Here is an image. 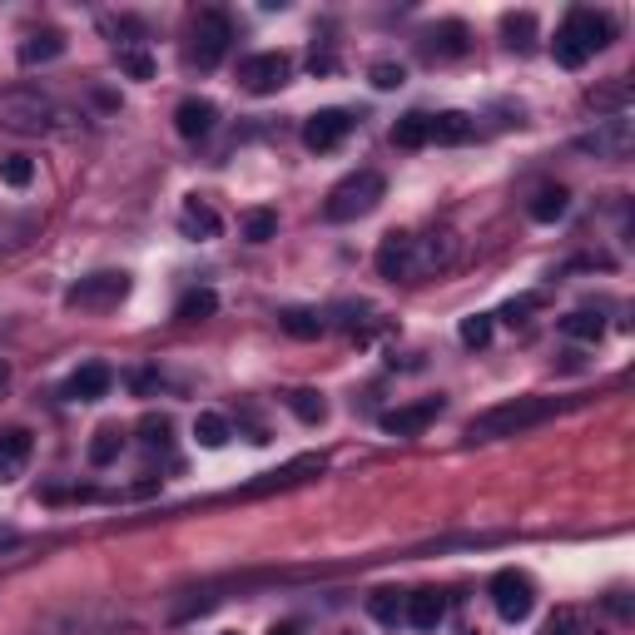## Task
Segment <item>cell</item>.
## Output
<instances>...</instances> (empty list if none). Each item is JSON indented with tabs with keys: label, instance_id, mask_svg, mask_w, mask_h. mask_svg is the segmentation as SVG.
Listing matches in <instances>:
<instances>
[{
	"label": "cell",
	"instance_id": "ee69618b",
	"mask_svg": "<svg viewBox=\"0 0 635 635\" xmlns=\"http://www.w3.org/2000/svg\"><path fill=\"white\" fill-rule=\"evenodd\" d=\"M5 387H10V368H5V358H0V397H5Z\"/></svg>",
	"mask_w": 635,
	"mask_h": 635
},
{
	"label": "cell",
	"instance_id": "d4e9b609",
	"mask_svg": "<svg viewBox=\"0 0 635 635\" xmlns=\"http://www.w3.org/2000/svg\"><path fill=\"white\" fill-rule=\"evenodd\" d=\"M229 437H234V427H229V417H224V412H199V417H194V442H199L204 452L229 447Z\"/></svg>",
	"mask_w": 635,
	"mask_h": 635
},
{
	"label": "cell",
	"instance_id": "74e56055",
	"mask_svg": "<svg viewBox=\"0 0 635 635\" xmlns=\"http://www.w3.org/2000/svg\"><path fill=\"white\" fill-rule=\"evenodd\" d=\"M536 308H541V298H536V293H521V298H511V303L502 308V313H497V318L516 328V323H526V313H536Z\"/></svg>",
	"mask_w": 635,
	"mask_h": 635
},
{
	"label": "cell",
	"instance_id": "7402d4cb",
	"mask_svg": "<svg viewBox=\"0 0 635 635\" xmlns=\"http://www.w3.org/2000/svg\"><path fill=\"white\" fill-rule=\"evenodd\" d=\"M502 40H507V50H516V55H531L536 50V15L531 10L502 15Z\"/></svg>",
	"mask_w": 635,
	"mask_h": 635
},
{
	"label": "cell",
	"instance_id": "7bdbcfd3",
	"mask_svg": "<svg viewBox=\"0 0 635 635\" xmlns=\"http://www.w3.org/2000/svg\"><path fill=\"white\" fill-rule=\"evenodd\" d=\"M268 635H303V626H293V621H283V626H273Z\"/></svg>",
	"mask_w": 635,
	"mask_h": 635
},
{
	"label": "cell",
	"instance_id": "8992f818",
	"mask_svg": "<svg viewBox=\"0 0 635 635\" xmlns=\"http://www.w3.org/2000/svg\"><path fill=\"white\" fill-rule=\"evenodd\" d=\"M487 596H492L497 616L511 621V626H521V621L536 611V586H531V576H526V571H516V566H507V571H497V576H492Z\"/></svg>",
	"mask_w": 635,
	"mask_h": 635
},
{
	"label": "cell",
	"instance_id": "ffe728a7",
	"mask_svg": "<svg viewBox=\"0 0 635 635\" xmlns=\"http://www.w3.org/2000/svg\"><path fill=\"white\" fill-rule=\"evenodd\" d=\"M566 209H571V194H566L561 184H541V189L531 194V204H526V214H531L536 224H556V219H566Z\"/></svg>",
	"mask_w": 635,
	"mask_h": 635
},
{
	"label": "cell",
	"instance_id": "836d02e7",
	"mask_svg": "<svg viewBox=\"0 0 635 635\" xmlns=\"http://www.w3.org/2000/svg\"><path fill=\"white\" fill-rule=\"evenodd\" d=\"M273 234H278V214L273 209H249L244 214V239L249 244H268Z\"/></svg>",
	"mask_w": 635,
	"mask_h": 635
},
{
	"label": "cell",
	"instance_id": "f546056e",
	"mask_svg": "<svg viewBox=\"0 0 635 635\" xmlns=\"http://www.w3.org/2000/svg\"><path fill=\"white\" fill-rule=\"evenodd\" d=\"M561 333H566V338H576V343H601L606 318H601V313H591V308H576V313H566V318H561Z\"/></svg>",
	"mask_w": 635,
	"mask_h": 635
},
{
	"label": "cell",
	"instance_id": "52a82bcc",
	"mask_svg": "<svg viewBox=\"0 0 635 635\" xmlns=\"http://www.w3.org/2000/svg\"><path fill=\"white\" fill-rule=\"evenodd\" d=\"M576 149H581V154H596V159H631L635 120L631 115H606V120H596L591 134L576 139Z\"/></svg>",
	"mask_w": 635,
	"mask_h": 635
},
{
	"label": "cell",
	"instance_id": "ba28073f",
	"mask_svg": "<svg viewBox=\"0 0 635 635\" xmlns=\"http://www.w3.org/2000/svg\"><path fill=\"white\" fill-rule=\"evenodd\" d=\"M229 45H234L229 15L224 10H199V20H194V65L199 70H219V60L229 55Z\"/></svg>",
	"mask_w": 635,
	"mask_h": 635
},
{
	"label": "cell",
	"instance_id": "f6af8a7d",
	"mask_svg": "<svg viewBox=\"0 0 635 635\" xmlns=\"http://www.w3.org/2000/svg\"><path fill=\"white\" fill-rule=\"evenodd\" d=\"M224 635H234V631H224Z\"/></svg>",
	"mask_w": 635,
	"mask_h": 635
},
{
	"label": "cell",
	"instance_id": "60d3db41",
	"mask_svg": "<svg viewBox=\"0 0 635 635\" xmlns=\"http://www.w3.org/2000/svg\"><path fill=\"white\" fill-rule=\"evenodd\" d=\"M10 546H20V531L15 526H0V551H10Z\"/></svg>",
	"mask_w": 635,
	"mask_h": 635
},
{
	"label": "cell",
	"instance_id": "d590c367",
	"mask_svg": "<svg viewBox=\"0 0 635 635\" xmlns=\"http://www.w3.org/2000/svg\"><path fill=\"white\" fill-rule=\"evenodd\" d=\"M169 432H174V427H169V417H159V412H149V417L139 422V442H144L149 452H154V447H169Z\"/></svg>",
	"mask_w": 635,
	"mask_h": 635
},
{
	"label": "cell",
	"instance_id": "8fae6325",
	"mask_svg": "<svg viewBox=\"0 0 635 635\" xmlns=\"http://www.w3.org/2000/svg\"><path fill=\"white\" fill-rule=\"evenodd\" d=\"M447 412V402L442 397H422V402H407V407H392V412H382L378 427L387 437H422L437 417Z\"/></svg>",
	"mask_w": 635,
	"mask_h": 635
},
{
	"label": "cell",
	"instance_id": "f35d334b",
	"mask_svg": "<svg viewBox=\"0 0 635 635\" xmlns=\"http://www.w3.org/2000/svg\"><path fill=\"white\" fill-rule=\"evenodd\" d=\"M368 80H373L378 90H397V85L407 80V70H402V65H392V60H378V65L368 70Z\"/></svg>",
	"mask_w": 635,
	"mask_h": 635
},
{
	"label": "cell",
	"instance_id": "9a60e30c",
	"mask_svg": "<svg viewBox=\"0 0 635 635\" xmlns=\"http://www.w3.org/2000/svg\"><path fill=\"white\" fill-rule=\"evenodd\" d=\"M219 120V110H214V100H204V95H189V100H179V110H174V129H179V139H204L209 129Z\"/></svg>",
	"mask_w": 635,
	"mask_h": 635
},
{
	"label": "cell",
	"instance_id": "4316f807",
	"mask_svg": "<svg viewBox=\"0 0 635 635\" xmlns=\"http://www.w3.org/2000/svg\"><path fill=\"white\" fill-rule=\"evenodd\" d=\"M214 313H219V293H214V288H189V293L179 298V308H174L179 323H204V318H214Z\"/></svg>",
	"mask_w": 635,
	"mask_h": 635
},
{
	"label": "cell",
	"instance_id": "d6a6232c",
	"mask_svg": "<svg viewBox=\"0 0 635 635\" xmlns=\"http://www.w3.org/2000/svg\"><path fill=\"white\" fill-rule=\"evenodd\" d=\"M586 105H591V110L626 115V105H631V85H626V80H616V85H606V90H591V95H586Z\"/></svg>",
	"mask_w": 635,
	"mask_h": 635
},
{
	"label": "cell",
	"instance_id": "5b68a950",
	"mask_svg": "<svg viewBox=\"0 0 635 635\" xmlns=\"http://www.w3.org/2000/svg\"><path fill=\"white\" fill-rule=\"evenodd\" d=\"M125 293H129V273L105 268V273H90V278L70 283V288H65V308H80V313H110V308H120Z\"/></svg>",
	"mask_w": 635,
	"mask_h": 635
},
{
	"label": "cell",
	"instance_id": "cb8c5ba5",
	"mask_svg": "<svg viewBox=\"0 0 635 635\" xmlns=\"http://www.w3.org/2000/svg\"><path fill=\"white\" fill-rule=\"evenodd\" d=\"M472 134H477V125H472V115H462V110L432 115V144H467Z\"/></svg>",
	"mask_w": 635,
	"mask_h": 635
},
{
	"label": "cell",
	"instance_id": "44dd1931",
	"mask_svg": "<svg viewBox=\"0 0 635 635\" xmlns=\"http://www.w3.org/2000/svg\"><path fill=\"white\" fill-rule=\"evenodd\" d=\"M412 244H417V273L452 268V258H457V239L452 234H427V239H412Z\"/></svg>",
	"mask_w": 635,
	"mask_h": 635
},
{
	"label": "cell",
	"instance_id": "b9f144b4",
	"mask_svg": "<svg viewBox=\"0 0 635 635\" xmlns=\"http://www.w3.org/2000/svg\"><path fill=\"white\" fill-rule=\"evenodd\" d=\"M611 611H616V616H621V621H626V616H631V601H626V596H621V591H616V596H611Z\"/></svg>",
	"mask_w": 635,
	"mask_h": 635
},
{
	"label": "cell",
	"instance_id": "7c38bea8",
	"mask_svg": "<svg viewBox=\"0 0 635 635\" xmlns=\"http://www.w3.org/2000/svg\"><path fill=\"white\" fill-rule=\"evenodd\" d=\"M378 273L387 283H407V278H417V244H412V234H382L378 244Z\"/></svg>",
	"mask_w": 635,
	"mask_h": 635
},
{
	"label": "cell",
	"instance_id": "484cf974",
	"mask_svg": "<svg viewBox=\"0 0 635 635\" xmlns=\"http://www.w3.org/2000/svg\"><path fill=\"white\" fill-rule=\"evenodd\" d=\"M368 616H373L378 626H402V621H407V596L392 591V586H382V591L368 596Z\"/></svg>",
	"mask_w": 635,
	"mask_h": 635
},
{
	"label": "cell",
	"instance_id": "7a4b0ae2",
	"mask_svg": "<svg viewBox=\"0 0 635 635\" xmlns=\"http://www.w3.org/2000/svg\"><path fill=\"white\" fill-rule=\"evenodd\" d=\"M611 35H616L611 15H601V10H591V5H576V10L566 15V25L556 30L551 55H556V65H561V70H581L596 50H606V45H611Z\"/></svg>",
	"mask_w": 635,
	"mask_h": 635
},
{
	"label": "cell",
	"instance_id": "e575fe53",
	"mask_svg": "<svg viewBox=\"0 0 635 635\" xmlns=\"http://www.w3.org/2000/svg\"><path fill=\"white\" fill-rule=\"evenodd\" d=\"M462 343L467 348H487L492 343V313H472V318H462Z\"/></svg>",
	"mask_w": 635,
	"mask_h": 635
},
{
	"label": "cell",
	"instance_id": "4dcf8cb0",
	"mask_svg": "<svg viewBox=\"0 0 635 635\" xmlns=\"http://www.w3.org/2000/svg\"><path fill=\"white\" fill-rule=\"evenodd\" d=\"M115 60H120V70H125L129 80H154V60H149V50L139 40H120L115 45Z\"/></svg>",
	"mask_w": 635,
	"mask_h": 635
},
{
	"label": "cell",
	"instance_id": "277c9868",
	"mask_svg": "<svg viewBox=\"0 0 635 635\" xmlns=\"http://www.w3.org/2000/svg\"><path fill=\"white\" fill-rule=\"evenodd\" d=\"M60 120H70L50 95H40V90H10V95H0V125L15 129V134H55Z\"/></svg>",
	"mask_w": 635,
	"mask_h": 635
},
{
	"label": "cell",
	"instance_id": "4fadbf2b",
	"mask_svg": "<svg viewBox=\"0 0 635 635\" xmlns=\"http://www.w3.org/2000/svg\"><path fill=\"white\" fill-rule=\"evenodd\" d=\"M447 591H437V586H422V591H412L407 596V626L412 631H437L442 621H447Z\"/></svg>",
	"mask_w": 635,
	"mask_h": 635
},
{
	"label": "cell",
	"instance_id": "d6986e66",
	"mask_svg": "<svg viewBox=\"0 0 635 635\" xmlns=\"http://www.w3.org/2000/svg\"><path fill=\"white\" fill-rule=\"evenodd\" d=\"M65 55V35L60 30H35L20 40V65H50Z\"/></svg>",
	"mask_w": 635,
	"mask_h": 635
},
{
	"label": "cell",
	"instance_id": "f1b7e54d",
	"mask_svg": "<svg viewBox=\"0 0 635 635\" xmlns=\"http://www.w3.org/2000/svg\"><path fill=\"white\" fill-rule=\"evenodd\" d=\"M283 402H288V412H293L298 422H308V427L328 422V402H323V392H313V387H293Z\"/></svg>",
	"mask_w": 635,
	"mask_h": 635
},
{
	"label": "cell",
	"instance_id": "ab89813d",
	"mask_svg": "<svg viewBox=\"0 0 635 635\" xmlns=\"http://www.w3.org/2000/svg\"><path fill=\"white\" fill-rule=\"evenodd\" d=\"M541 635H581V616H576L571 606H561V611L541 626Z\"/></svg>",
	"mask_w": 635,
	"mask_h": 635
},
{
	"label": "cell",
	"instance_id": "1f68e13d",
	"mask_svg": "<svg viewBox=\"0 0 635 635\" xmlns=\"http://www.w3.org/2000/svg\"><path fill=\"white\" fill-rule=\"evenodd\" d=\"M120 447H125V432H120L115 422H105V427L95 432V442H90V462H95V467H110V462L120 457Z\"/></svg>",
	"mask_w": 635,
	"mask_h": 635
},
{
	"label": "cell",
	"instance_id": "8d00e7d4",
	"mask_svg": "<svg viewBox=\"0 0 635 635\" xmlns=\"http://www.w3.org/2000/svg\"><path fill=\"white\" fill-rule=\"evenodd\" d=\"M0 179H5V184H10V189H25V184H30V179H35V164H30V159H25V154H10V159H5V164H0Z\"/></svg>",
	"mask_w": 635,
	"mask_h": 635
},
{
	"label": "cell",
	"instance_id": "ac0fdd59",
	"mask_svg": "<svg viewBox=\"0 0 635 635\" xmlns=\"http://www.w3.org/2000/svg\"><path fill=\"white\" fill-rule=\"evenodd\" d=\"M422 50H427L432 60H457V55H467V25H462V20H442V25L422 40Z\"/></svg>",
	"mask_w": 635,
	"mask_h": 635
},
{
	"label": "cell",
	"instance_id": "30bf717a",
	"mask_svg": "<svg viewBox=\"0 0 635 635\" xmlns=\"http://www.w3.org/2000/svg\"><path fill=\"white\" fill-rule=\"evenodd\" d=\"M353 125H358L353 110H318V115L303 120V149L308 154H328V149H338L353 134Z\"/></svg>",
	"mask_w": 635,
	"mask_h": 635
},
{
	"label": "cell",
	"instance_id": "603a6c76",
	"mask_svg": "<svg viewBox=\"0 0 635 635\" xmlns=\"http://www.w3.org/2000/svg\"><path fill=\"white\" fill-rule=\"evenodd\" d=\"M392 144H397V149H422V144H432V115L407 110V115L392 125Z\"/></svg>",
	"mask_w": 635,
	"mask_h": 635
},
{
	"label": "cell",
	"instance_id": "9c48e42d",
	"mask_svg": "<svg viewBox=\"0 0 635 635\" xmlns=\"http://www.w3.org/2000/svg\"><path fill=\"white\" fill-rule=\"evenodd\" d=\"M288 80H293V55H283V50H263L239 65V85L249 95H278Z\"/></svg>",
	"mask_w": 635,
	"mask_h": 635
},
{
	"label": "cell",
	"instance_id": "2e32d148",
	"mask_svg": "<svg viewBox=\"0 0 635 635\" xmlns=\"http://www.w3.org/2000/svg\"><path fill=\"white\" fill-rule=\"evenodd\" d=\"M110 387H115V373H110L105 363H85V368H75V373H70L65 397H70V402H100Z\"/></svg>",
	"mask_w": 635,
	"mask_h": 635
},
{
	"label": "cell",
	"instance_id": "6da1fadb",
	"mask_svg": "<svg viewBox=\"0 0 635 635\" xmlns=\"http://www.w3.org/2000/svg\"><path fill=\"white\" fill-rule=\"evenodd\" d=\"M566 402L561 397H511L502 407H487L482 417L467 422V442H502V437H521L541 422H551Z\"/></svg>",
	"mask_w": 635,
	"mask_h": 635
},
{
	"label": "cell",
	"instance_id": "3957f363",
	"mask_svg": "<svg viewBox=\"0 0 635 635\" xmlns=\"http://www.w3.org/2000/svg\"><path fill=\"white\" fill-rule=\"evenodd\" d=\"M382 199H387V179H382L378 169H358V174H348L343 184H333V189H328L323 219H328V224H353V219H368Z\"/></svg>",
	"mask_w": 635,
	"mask_h": 635
},
{
	"label": "cell",
	"instance_id": "e0dca14e",
	"mask_svg": "<svg viewBox=\"0 0 635 635\" xmlns=\"http://www.w3.org/2000/svg\"><path fill=\"white\" fill-rule=\"evenodd\" d=\"M30 462V432L25 427H5L0 432V482H15Z\"/></svg>",
	"mask_w": 635,
	"mask_h": 635
},
{
	"label": "cell",
	"instance_id": "83f0119b",
	"mask_svg": "<svg viewBox=\"0 0 635 635\" xmlns=\"http://www.w3.org/2000/svg\"><path fill=\"white\" fill-rule=\"evenodd\" d=\"M278 328H283L288 338H303V343H308V338H323L328 323H323V313H313V308H283V313H278Z\"/></svg>",
	"mask_w": 635,
	"mask_h": 635
},
{
	"label": "cell",
	"instance_id": "5bb4252c",
	"mask_svg": "<svg viewBox=\"0 0 635 635\" xmlns=\"http://www.w3.org/2000/svg\"><path fill=\"white\" fill-rule=\"evenodd\" d=\"M179 234L204 244V239H219V234H224V219L214 214V204H204V199L194 194V199H184V209H179Z\"/></svg>",
	"mask_w": 635,
	"mask_h": 635
}]
</instances>
